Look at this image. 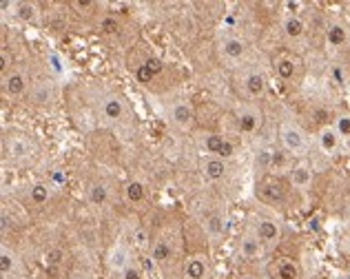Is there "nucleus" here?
<instances>
[{
	"mask_svg": "<svg viewBox=\"0 0 350 279\" xmlns=\"http://www.w3.org/2000/svg\"><path fill=\"white\" fill-rule=\"evenodd\" d=\"M291 182L293 186H297V189H306V186H310L312 182V171H310V166H295V169L291 171Z\"/></svg>",
	"mask_w": 350,
	"mask_h": 279,
	"instance_id": "22",
	"label": "nucleus"
},
{
	"mask_svg": "<svg viewBox=\"0 0 350 279\" xmlns=\"http://www.w3.org/2000/svg\"><path fill=\"white\" fill-rule=\"evenodd\" d=\"M280 140L284 148H286L288 153L293 155H304L306 153V135H304V131L293 122H284L280 127Z\"/></svg>",
	"mask_w": 350,
	"mask_h": 279,
	"instance_id": "1",
	"label": "nucleus"
},
{
	"mask_svg": "<svg viewBox=\"0 0 350 279\" xmlns=\"http://www.w3.org/2000/svg\"><path fill=\"white\" fill-rule=\"evenodd\" d=\"M202 171H204V175L211 182H219V180H224V175H226V162L219 160V157H211V160H206L204 166H202Z\"/></svg>",
	"mask_w": 350,
	"mask_h": 279,
	"instance_id": "13",
	"label": "nucleus"
},
{
	"mask_svg": "<svg viewBox=\"0 0 350 279\" xmlns=\"http://www.w3.org/2000/svg\"><path fill=\"white\" fill-rule=\"evenodd\" d=\"M237 127H239V131L242 133H255L257 129L262 127V111L257 109V107H251V105H246L237 111Z\"/></svg>",
	"mask_w": 350,
	"mask_h": 279,
	"instance_id": "3",
	"label": "nucleus"
},
{
	"mask_svg": "<svg viewBox=\"0 0 350 279\" xmlns=\"http://www.w3.org/2000/svg\"><path fill=\"white\" fill-rule=\"evenodd\" d=\"M244 87H246V93L251 98H255V100H260V98H264L266 96V78L262 76V73H251V76H246V80H244Z\"/></svg>",
	"mask_w": 350,
	"mask_h": 279,
	"instance_id": "12",
	"label": "nucleus"
},
{
	"mask_svg": "<svg viewBox=\"0 0 350 279\" xmlns=\"http://www.w3.org/2000/svg\"><path fill=\"white\" fill-rule=\"evenodd\" d=\"M284 34H286V38L291 40H299L304 34H306V25L299 16H288L286 21H284Z\"/></svg>",
	"mask_w": 350,
	"mask_h": 279,
	"instance_id": "16",
	"label": "nucleus"
},
{
	"mask_svg": "<svg viewBox=\"0 0 350 279\" xmlns=\"http://www.w3.org/2000/svg\"><path fill=\"white\" fill-rule=\"evenodd\" d=\"M326 42L330 46H335V49H337V46H344L348 42V29L344 25H339V23L330 25L326 29Z\"/></svg>",
	"mask_w": 350,
	"mask_h": 279,
	"instance_id": "17",
	"label": "nucleus"
},
{
	"mask_svg": "<svg viewBox=\"0 0 350 279\" xmlns=\"http://www.w3.org/2000/svg\"><path fill=\"white\" fill-rule=\"evenodd\" d=\"M184 277L187 279H206L208 277V264L204 257H189L184 264Z\"/></svg>",
	"mask_w": 350,
	"mask_h": 279,
	"instance_id": "7",
	"label": "nucleus"
},
{
	"mask_svg": "<svg viewBox=\"0 0 350 279\" xmlns=\"http://www.w3.org/2000/svg\"><path fill=\"white\" fill-rule=\"evenodd\" d=\"M239 253H242V257H246V259H253V257H257L262 253V241H260V237L257 235H244L242 237V241H239Z\"/></svg>",
	"mask_w": 350,
	"mask_h": 279,
	"instance_id": "15",
	"label": "nucleus"
},
{
	"mask_svg": "<svg viewBox=\"0 0 350 279\" xmlns=\"http://www.w3.org/2000/svg\"><path fill=\"white\" fill-rule=\"evenodd\" d=\"M3 89H5L7 96H12V98L23 96V93L27 91V78L23 76V73H9V76L3 80Z\"/></svg>",
	"mask_w": 350,
	"mask_h": 279,
	"instance_id": "11",
	"label": "nucleus"
},
{
	"mask_svg": "<svg viewBox=\"0 0 350 279\" xmlns=\"http://www.w3.org/2000/svg\"><path fill=\"white\" fill-rule=\"evenodd\" d=\"M44 262L51 264V266H56L62 262V250H49L47 255H44Z\"/></svg>",
	"mask_w": 350,
	"mask_h": 279,
	"instance_id": "32",
	"label": "nucleus"
},
{
	"mask_svg": "<svg viewBox=\"0 0 350 279\" xmlns=\"http://www.w3.org/2000/svg\"><path fill=\"white\" fill-rule=\"evenodd\" d=\"M239 279H255L253 275H244V277H239Z\"/></svg>",
	"mask_w": 350,
	"mask_h": 279,
	"instance_id": "36",
	"label": "nucleus"
},
{
	"mask_svg": "<svg viewBox=\"0 0 350 279\" xmlns=\"http://www.w3.org/2000/svg\"><path fill=\"white\" fill-rule=\"evenodd\" d=\"M129 266H131V264H129V250L122 244H118L111 250V257H109V268L116 271V273H124Z\"/></svg>",
	"mask_w": 350,
	"mask_h": 279,
	"instance_id": "14",
	"label": "nucleus"
},
{
	"mask_svg": "<svg viewBox=\"0 0 350 279\" xmlns=\"http://www.w3.org/2000/svg\"><path fill=\"white\" fill-rule=\"evenodd\" d=\"M120 279H144V275H142V271L140 268H135V266H129L126 271L122 273V277Z\"/></svg>",
	"mask_w": 350,
	"mask_h": 279,
	"instance_id": "33",
	"label": "nucleus"
},
{
	"mask_svg": "<svg viewBox=\"0 0 350 279\" xmlns=\"http://www.w3.org/2000/svg\"><path fill=\"white\" fill-rule=\"evenodd\" d=\"M49 195H51V189L47 184H33L31 189H29V198H31V202L33 204H44L49 200Z\"/></svg>",
	"mask_w": 350,
	"mask_h": 279,
	"instance_id": "27",
	"label": "nucleus"
},
{
	"mask_svg": "<svg viewBox=\"0 0 350 279\" xmlns=\"http://www.w3.org/2000/svg\"><path fill=\"white\" fill-rule=\"evenodd\" d=\"M333 127L339 133V137H350V116H339Z\"/></svg>",
	"mask_w": 350,
	"mask_h": 279,
	"instance_id": "30",
	"label": "nucleus"
},
{
	"mask_svg": "<svg viewBox=\"0 0 350 279\" xmlns=\"http://www.w3.org/2000/svg\"><path fill=\"white\" fill-rule=\"evenodd\" d=\"M204 228L211 237H219L224 232V220L222 215H211L206 222H204Z\"/></svg>",
	"mask_w": 350,
	"mask_h": 279,
	"instance_id": "28",
	"label": "nucleus"
},
{
	"mask_svg": "<svg viewBox=\"0 0 350 279\" xmlns=\"http://www.w3.org/2000/svg\"><path fill=\"white\" fill-rule=\"evenodd\" d=\"M319 148L324 151L326 155H333L337 148H339V133L335 131V127L326 124L324 129L319 131Z\"/></svg>",
	"mask_w": 350,
	"mask_h": 279,
	"instance_id": "9",
	"label": "nucleus"
},
{
	"mask_svg": "<svg viewBox=\"0 0 350 279\" xmlns=\"http://www.w3.org/2000/svg\"><path fill=\"white\" fill-rule=\"evenodd\" d=\"M100 27H103V31H105V34H116V31H118L116 18H103V23H100Z\"/></svg>",
	"mask_w": 350,
	"mask_h": 279,
	"instance_id": "31",
	"label": "nucleus"
},
{
	"mask_svg": "<svg viewBox=\"0 0 350 279\" xmlns=\"http://www.w3.org/2000/svg\"><path fill=\"white\" fill-rule=\"evenodd\" d=\"M257 237H260L262 244H278L282 239V226L278 220H271V217H262L257 222Z\"/></svg>",
	"mask_w": 350,
	"mask_h": 279,
	"instance_id": "4",
	"label": "nucleus"
},
{
	"mask_svg": "<svg viewBox=\"0 0 350 279\" xmlns=\"http://www.w3.org/2000/svg\"><path fill=\"white\" fill-rule=\"evenodd\" d=\"M89 202L94 204V207H105L109 202V191L105 184H94L89 189Z\"/></svg>",
	"mask_w": 350,
	"mask_h": 279,
	"instance_id": "24",
	"label": "nucleus"
},
{
	"mask_svg": "<svg viewBox=\"0 0 350 279\" xmlns=\"http://www.w3.org/2000/svg\"><path fill=\"white\" fill-rule=\"evenodd\" d=\"M275 277L278 279H299L301 277V271L297 262H293V259H282L275 268Z\"/></svg>",
	"mask_w": 350,
	"mask_h": 279,
	"instance_id": "21",
	"label": "nucleus"
},
{
	"mask_svg": "<svg viewBox=\"0 0 350 279\" xmlns=\"http://www.w3.org/2000/svg\"><path fill=\"white\" fill-rule=\"evenodd\" d=\"M29 144H27V140H21V137H12V142H9V153L16 160H25L27 155H29Z\"/></svg>",
	"mask_w": 350,
	"mask_h": 279,
	"instance_id": "25",
	"label": "nucleus"
},
{
	"mask_svg": "<svg viewBox=\"0 0 350 279\" xmlns=\"http://www.w3.org/2000/svg\"><path fill=\"white\" fill-rule=\"evenodd\" d=\"M124 100L118 96V93H109V96H105L103 100V116L109 120V122H118L120 118L124 116Z\"/></svg>",
	"mask_w": 350,
	"mask_h": 279,
	"instance_id": "6",
	"label": "nucleus"
},
{
	"mask_svg": "<svg viewBox=\"0 0 350 279\" xmlns=\"http://www.w3.org/2000/svg\"><path fill=\"white\" fill-rule=\"evenodd\" d=\"M275 71L282 80H293L295 71H297V62H295L291 55H282V58L275 60Z\"/></svg>",
	"mask_w": 350,
	"mask_h": 279,
	"instance_id": "20",
	"label": "nucleus"
},
{
	"mask_svg": "<svg viewBox=\"0 0 350 279\" xmlns=\"http://www.w3.org/2000/svg\"><path fill=\"white\" fill-rule=\"evenodd\" d=\"M271 164H273V151H269V148H264V151L257 153V157H255V166H257V169L269 171V169H271Z\"/></svg>",
	"mask_w": 350,
	"mask_h": 279,
	"instance_id": "29",
	"label": "nucleus"
},
{
	"mask_svg": "<svg viewBox=\"0 0 350 279\" xmlns=\"http://www.w3.org/2000/svg\"><path fill=\"white\" fill-rule=\"evenodd\" d=\"M14 266H16V255L7 246H3V248H0V273L12 275Z\"/></svg>",
	"mask_w": 350,
	"mask_h": 279,
	"instance_id": "26",
	"label": "nucleus"
},
{
	"mask_svg": "<svg viewBox=\"0 0 350 279\" xmlns=\"http://www.w3.org/2000/svg\"><path fill=\"white\" fill-rule=\"evenodd\" d=\"M222 51L228 60H239V58H244L246 44L239 38H226V40H222Z\"/></svg>",
	"mask_w": 350,
	"mask_h": 279,
	"instance_id": "18",
	"label": "nucleus"
},
{
	"mask_svg": "<svg viewBox=\"0 0 350 279\" xmlns=\"http://www.w3.org/2000/svg\"><path fill=\"white\" fill-rule=\"evenodd\" d=\"M257 193H260V198L264 202H269V204H275V202H282L284 200V195H286V191H284V186L280 180H275V178H266L262 180L260 184H257Z\"/></svg>",
	"mask_w": 350,
	"mask_h": 279,
	"instance_id": "5",
	"label": "nucleus"
},
{
	"mask_svg": "<svg viewBox=\"0 0 350 279\" xmlns=\"http://www.w3.org/2000/svg\"><path fill=\"white\" fill-rule=\"evenodd\" d=\"M193 107L189 102H178V105H173L171 109V120L173 124H178L180 129H189L193 124Z\"/></svg>",
	"mask_w": 350,
	"mask_h": 279,
	"instance_id": "8",
	"label": "nucleus"
},
{
	"mask_svg": "<svg viewBox=\"0 0 350 279\" xmlns=\"http://www.w3.org/2000/svg\"><path fill=\"white\" fill-rule=\"evenodd\" d=\"M162 69H164V64H162L160 58H149L144 64H140V67H137L135 76H137V80L142 82V85H146V82H151Z\"/></svg>",
	"mask_w": 350,
	"mask_h": 279,
	"instance_id": "10",
	"label": "nucleus"
},
{
	"mask_svg": "<svg viewBox=\"0 0 350 279\" xmlns=\"http://www.w3.org/2000/svg\"><path fill=\"white\" fill-rule=\"evenodd\" d=\"M36 100H38V102H44V100H49V91L40 87V91H38V96H36Z\"/></svg>",
	"mask_w": 350,
	"mask_h": 279,
	"instance_id": "35",
	"label": "nucleus"
},
{
	"mask_svg": "<svg viewBox=\"0 0 350 279\" xmlns=\"http://www.w3.org/2000/svg\"><path fill=\"white\" fill-rule=\"evenodd\" d=\"M21 18H25V21H31V18H33V5H21Z\"/></svg>",
	"mask_w": 350,
	"mask_h": 279,
	"instance_id": "34",
	"label": "nucleus"
},
{
	"mask_svg": "<svg viewBox=\"0 0 350 279\" xmlns=\"http://www.w3.org/2000/svg\"><path fill=\"white\" fill-rule=\"evenodd\" d=\"M346 279H350V273H348V275H346Z\"/></svg>",
	"mask_w": 350,
	"mask_h": 279,
	"instance_id": "37",
	"label": "nucleus"
},
{
	"mask_svg": "<svg viewBox=\"0 0 350 279\" xmlns=\"http://www.w3.org/2000/svg\"><path fill=\"white\" fill-rule=\"evenodd\" d=\"M204 148L213 157H219V160H224V162L228 160V157L235 155V144L226 135H219V133H206L204 135Z\"/></svg>",
	"mask_w": 350,
	"mask_h": 279,
	"instance_id": "2",
	"label": "nucleus"
},
{
	"mask_svg": "<svg viewBox=\"0 0 350 279\" xmlns=\"http://www.w3.org/2000/svg\"><path fill=\"white\" fill-rule=\"evenodd\" d=\"M173 257V246H171V241L167 239H158L153 244L151 248V259L155 264H164V262H169V259Z\"/></svg>",
	"mask_w": 350,
	"mask_h": 279,
	"instance_id": "19",
	"label": "nucleus"
},
{
	"mask_svg": "<svg viewBox=\"0 0 350 279\" xmlns=\"http://www.w3.org/2000/svg\"><path fill=\"white\" fill-rule=\"evenodd\" d=\"M124 198H126V202H131V204H140V202H144V198H146L144 184H142V182H137V180L129 182V184L124 186Z\"/></svg>",
	"mask_w": 350,
	"mask_h": 279,
	"instance_id": "23",
	"label": "nucleus"
}]
</instances>
